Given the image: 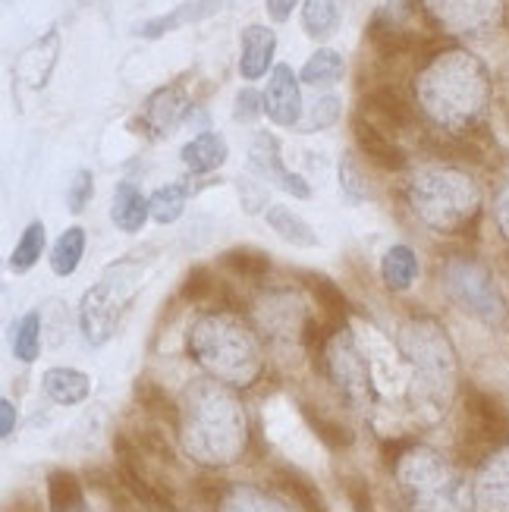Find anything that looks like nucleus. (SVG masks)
<instances>
[{"mask_svg": "<svg viewBox=\"0 0 509 512\" xmlns=\"http://www.w3.org/2000/svg\"><path fill=\"white\" fill-rule=\"evenodd\" d=\"M488 98V70L469 51L437 54L418 76V101H422L425 114L450 132L469 129L484 114Z\"/></svg>", "mask_w": 509, "mask_h": 512, "instance_id": "f257e3e1", "label": "nucleus"}, {"mask_svg": "<svg viewBox=\"0 0 509 512\" xmlns=\"http://www.w3.org/2000/svg\"><path fill=\"white\" fill-rule=\"evenodd\" d=\"M186 450L205 465H230L246 450V415L236 396L214 381H195L186 390L180 421Z\"/></svg>", "mask_w": 509, "mask_h": 512, "instance_id": "f03ea898", "label": "nucleus"}, {"mask_svg": "<svg viewBox=\"0 0 509 512\" xmlns=\"http://www.w3.org/2000/svg\"><path fill=\"white\" fill-rule=\"evenodd\" d=\"M189 352L214 377L239 387L252 384L261 368V349L255 333L230 315L198 318L189 330Z\"/></svg>", "mask_w": 509, "mask_h": 512, "instance_id": "7ed1b4c3", "label": "nucleus"}, {"mask_svg": "<svg viewBox=\"0 0 509 512\" xmlns=\"http://www.w3.org/2000/svg\"><path fill=\"white\" fill-rule=\"evenodd\" d=\"M409 202L428 227L459 233L478 217L481 192L469 173L453 167H431L412 176Z\"/></svg>", "mask_w": 509, "mask_h": 512, "instance_id": "20e7f679", "label": "nucleus"}, {"mask_svg": "<svg viewBox=\"0 0 509 512\" xmlns=\"http://www.w3.org/2000/svg\"><path fill=\"white\" fill-rule=\"evenodd\" d=\"M400 346L415 371V393L431 409H444L456 384V352L447 330L431 318H412L400 330Z\"/></svg>", "mask_w": 509, "mask_h": 512, "instance_id": "39448f33", "label": "nucleus"}, {"mask_svg": "<svg viewBox=\"0 0 509 512\" xmlns=\"http://www.w3.org/2000/svg\"><path fill=\"white\" fill-rule=\"evenodd\" d=\"M400 487L415 512H469L472 494L450 465L431 450H409L400 459Z\"/></svg>", "mask_w": 509, "mask_h": 512, "instance_id": "423d86ee", "label": "nucleus"}, {"mask_svg": "<svg viewBox=\"0 0 509 512\" xmlns=\"http://www.w3.org/2000/svg\"><path fill=\"white\" fill-rule=\"evenodd\" d=\"M142 274H145L142 267L129 261L110 264V271L85 293L82 308H79V327H82V337L92 346L107 343L117 333L123 311L136 299Z\"/></svg>", "mask_w": 509, "mask_h": 512, "instance_id": "0eeeda50", "label": "nucleus"}, {"mask_svg": "<svg viewBox=\"0 0 509 512\" xmlns=\"http://www.w3.org/2000/svg\"><path fill=\"white\" fill-rule=\"evenodd\" d=\"M509 443V412L494 396L469 390L466 396V421L459 431V456L462 462L478 465L488 462Z\"/></svg>", "mask_w": 509, "mask_h": 512, "instance_id": "6e6552de", "label": "nucleus"}, {"mask_svg": "<svg viewBox=\"0 0 509 512\" xmlns=\"http://www.w3.org/2000/svg\"><path fill=\"white\" fill-rule=\"evenodd\" d=\"M444 286L447 293L484 324L500 327L506 321V302L500 296V286L488 274V267L469 261V258H453L444 267Z\"/></svg>", "mask_w": 509, "mask_h": 512, "instance_id": "1a4fd4ad", "label": "nucleus"}, {"mask_svg": "<svg viewBox=\"0 0 509 512\" xmlns=\"http://www.w3.org/2000/svg\"><path fill=\"white\" fill-rule=\"evenodd\" d=\"M327 374L337 384V390L349 399V403H365L368 399V365L362 352L352 340L349 330H337L330 343L324 346Z\"/></svg>", "mask_w": 509, "mask_h": 512, "instance_id": "9d476101", "label": "nucleus"}, {"mask_svg": "<svg viewBox=\"0 0 509 512\" xmlns=\"http://www.w3.org/2000/svg\"><path fill=\"white\" fill-rule=\"evenodd\" d=\"M428 13L453 35H484L503 16V0H425Z\"/></svg>", "mask_w": 509, "mask_h": 512, "instance_id": "9b49d317", "label": "nucleus"}, {"mask_svg": "<svg viewBox=\"0 0 509 512\" xmlns=\"http://www.w3.org/2000/svg\"><path fill=\"white\" fill-rule=\"evenodd\" d=\"M249 164H252V170L261 176V180H268V183L280 186L283 192H290V195H296V198H312V186H308L299 173H290V170L283 167L280 142L271 136V132H258V136L252 139Z\"/></svg>", "mask_w": 509, "mask_h": 512, "instance_id": "f8f14e48", "label": "nucleus"}, {"mask_svg": "<svg viewBox=\"0 0 509 512\" xmlns=\"http://www.w3.org/2000/svg\"><path fill=\"white\" fill-rule=\"evenodd\" d=\"M264 110L277 126H299L302 120V95H299V79L286 63L274 66V73L264 88Z\"/></svg>", "mask_w": 509, "mask_h": 512, "instance_id": "ddd939ff", "label": "nucleus"}, {"mask_svg": "<svg viewBox=\"0 0 509 512\" xmlns=\"http://www.w3.org/2000/svg\"><path fill=\"white\" fill-rule=\"evenodd\" d=\"M186 114H189V95L180 85H164L154 95H148L142 123L154 139H161V136H170V132L186 120Z\"/></svg>", "mask_w": 509, "mask_h": 512, "instance_id": "4468645a", "label": "nucleus"}, {"mask_svg": "<svg viewBox=\"0 0 509 512\" xmlns=\"http://www.w3.org/2000/svg\"><path fill=\"white\" fill-rule=\"evenodd\" d=\"M57 54H60V32L51 29L44 38H38L35 44H29L13 63V76L26 85V88H44L57 66Z\"/></svg>", "mask_w": 509, "mask_h": 512, "instance_id": "2eb2a0df", "label": "nucleus"}, {"mask_svg": "<svg viewBox=\"0 0 509 512\" xmlns=\"http://www.w3.org/2000/svg\"><path fill=\"white\" fill-rule=\"evenodd\" d=\"M352 136H356L359 151L365 154V158L374 167H381V170H403L406 167V151L396 145L393 139H387L371 120L352 117Z\"/></svg>", "mask_w": 509, "mask_h": 512, "instance_id": "dca6fc26", "label": "nucleus"}, {"mask_svg": "<svg viewBox=\"0 0 509 512\" xmlns=\"http://www.w3.org/2000/svg\"><path fill=\"white\" fill-rule=\"evenodd\" d=\"M478 503L484 512H509V443L484 465L478 481Z\"/></svg>", "mask_w": 509, "mask_h": 512, "instance_id": "f3484780", "label": "nucleus"}, {"mask_svg": "<svg viewBox=\"0 0 509 512\" xmlns=\"http://www.w3.org/2000/svg\"><path fill=\"white\" fill-rule=\"evenodd\" d=\"M217 10H220V0H186V4H180L176 10H170L164 16H154V19L142 22V26H136V35H142V38H161L167 32H176V29H183V26H192V22L208 19Z\"/></svg>", "mask_w": 509, "mask_h": 512, "instance_id": "a211bd4d", "label": "nucleus"}, {"mask_svg": "<svg viewBox=\"0 0 509 512\" xmlns=\"http://www.w3.org/2000/svg\"><path fill=\"white\" fill-rule=\"evenodd\" d=\"M277 51V35L268 26H249L242 29V54H239V73L246 79H261Z\"/></svg>", "mask_w": 509, "mask_h": 512, "instance_id": "6ab92c4d", "label": "nucleus"}, {"mask_svg": "<svg viewBox=\"0 0 509 512\" xmlns=\"http://www.w3.org/2000/svg\"><path fill=\"white\" fill-rule=\"evenodd\" d=\"M151 217V202H145V195L132 186L120 183L114 189V202H110V220L123 233H139Z\"/></svg>", "mask_w": 509, "mask_h": 512, "instance_id": "aec40b11", "label": "nucleus"}, {"mask_svg": "<svg viewBox=\"0 0 509 512\" xmlns=\"http://www.w3.org/2000/svg\"><path fill=\"white\" fill-rule=\"evenodd\" d=\"M365 104L374 117H381L393 129H409L415 123V110L396 85H374L365 98Z\"/></svg>", "mask_w": 509, "mask_h": 512, "instance_id": "412c9836", "label": "nucleus"}, {"mask_svg": "<svg viewBox=\"0 0 509 512\" xmlns=\"http://www.w3.org/2000/svg\"><path fill=\"white\" fill-rule=\"evenodd\" d=\"M258 324L274 333V337H286V333H293V327H302L308 324V318L302 315V305L299 299L293 296H271L258 305Z\"/></svg>", "mask_w": 509, "mask_h": 512, "instance_id": "4be33fe9", "label": "nucleus"}, {"mask_svg": "<svg viewBox=\"0 0 509 512\" xmlns=\"http://www.w3.org/2000/svg\"><path fill=\"white\" fill-rule=\"evenodd\" d=\"M41 387H44V393H48V399H54V403H60V406H79L82 399L92 393V381H88V374H82L76 368L44 371Z\"/></svg>", "mask_w": 509, "mask_h": 512, "instance_id": "5701e85b", "label": "nucleus"}, {"mask_svg": "<svg viewBox=\"0 0 509 512\" xmlns=\"http://www.w3.org/2000/svg\"><path fill=\"white\" fill-rule=\"evenodd\" d=\"M227 154H230V148H227L224 136H217V132H202V136H195L192 142L183 145L180 158L192 173H211L217 167H224Z\"/></svg>", "mask_w": 509, "mask_h": 512, "instance_id": "b1692460", "label": "nucleus"}, {"mask_svg": "<svg viewBox=\"0 0 509 512\" xmlns=\"http://www.w3.org/2000/svg\"><path fill=\"white\" fill-rule=\"evenodd\" d=\"M264 220L271 224V230L286 239V242H293V246L299 249H312L318 246V233L308 227V220L299 217L296 211H290L286 205H271V208H264Z\"/></svg>", "mask_w": 509, "mask_h": 512, "instance_id": "393cba45", "label": "nucleus"}, {"mask_svg": "<svg viewBox=\"0 0 509 512\" xmlns=\"http://www.w3.org/2000/svg\"><path fill=\"white\" fill-rule=\"evenodd\" d=\"M274 478H277L280 491L290 497L293 503L302 506V512H327V503H324L321 491L302 472H296V469H277Z\"/></svg>", "mask_w": 509, "mask_h": 512, "instance_id": "a878e982", "label": "nucleus"}, {"mask_svg": "<svg viewBox=\"0 0 509 512\" xmlns=\"http://www.w3.org/2000/svg\"><path fill=\"white\" fill-rule=\"evenodd\" d=\"M381 274H384V283L396 293H403L409 289L418 277V258L409 246H393L387 249L384 261H381Z\"/></svg>", "mask_w": 509, "mask_h": 512, "instance_id": "bb28decb", "label": "nucleus"}, {"mask_svg": "<svg viewBox=\"0 0 509 512\" xmlns=\"http://www.w3.org/2000/svg\"><path fill=\"white\" fill-rule=\"evenodd\" d=\"M85 255V230L82 227H70V230H63L60 239L54 242V249H51V271L57 277H70L76 274V267Z\"/></svg>", "mask_w": 509, "mask_h": 512, "instance_id": "cd10ccee", "label": "nucleus"}, {"mask_svg": "<svg viewBox=\"0 0 509 512\" xmlns=\"http://www.w3.org/2000/svg\"><path fill=\"white\" fill-rule=\"evenodd\" d=\"M346 73V63L337 51L321 48L308 57V63L302 66V82L305 85H315V88H327V85H337Z\"/></svg>", "mask_w": 509, "mask_h": 512, "instance_id": "c85d7f7f", "label": "nucleus"}, {"mask_svg": "<svg viewBox=\"0 0 509 512\" xmlns=\"http://www.w3.org/2000/svg\"><path fill=\"white\" fill-rule=\"evenodd\" d=\"M44 242H48V233H44V224L35 220L26 230H22L16 249L10 255V271L13 274H29L32 267L41 261V252H44Z\"/></svg>", "mask_w": 509, "mask_h": 512, "instance_id": "c756f323", "label": "nucleus"}, {"mask_svg": "<svg viewBox=\"0 0 509 512\" xmlns=\"http://www.w3.org/2000/svg\"><path fill=\"white\" fill-rule=\"evenodd\" d=\"M340 26V7L337 0H305L302 7V29L312 38H330Z\"/></svg>", "mask_w": 509, "mask_h": 512, "instance_id": "7c9ffc66", "label": "nucleus"}, {"mask_svg": "<svg viewBox=\"0 0 509 512\" xmlns=\"http://www.w3.org/2000/svg\"><path fill=\"white\" fill-rule=\"evenodd\" d=\"M302 415L308 421V428L318 434V440L324 443L327 450H346V447H352V431L343 425V421L330 418V415H324V412H318L312 406H302Z\"/></svg>", "mask_w": 509, "mask_h": 512, "instance_id": "2f4dec72", "label": "nucleus"}, {"mask_svg": "<svg viewBox=\"0 0 509 512\" xmlns=\"http://www.w3.org/2000/svg\"><path fill=\"white\" fill-rule=\"evenodd\" d=\"M48 500L54 512H85L82 484L73 472H54L48 478Z\"/></svg>", "mask_w": 509, "mask_h": 512, "instance_id": "473e14b6", "label": "nucleus"}, {"mask_svg": "<svg viewBox=\"0 0 509 512\" xmlns=\"http://www.w3.org/2000/svg\"><path fill=\"white\" fill-rule=\"evenodd\" d=\"M302 280L308 286V293L315 296V302L324 308V315H330V318H346L349 302H346L343 289L334 280L324 277V274H302Z\"/></svg>", "mask_w": 509, "mask_h": 512, "instance_id": "72a5a7b5", "label": "nucleus"}, {"mask_svg": "<svg viewBox=\"0 0 509 512\" xmlns=\"http://www.w3.org/2000/svg\"><path fill=\"white\" fill-rule=\"evenodd\" d=\"M186 198H189L186 183L161 186L158 192L151 195V217L158 220V224H176V220H180L183 211H186Z\"/></svg>", "mask_w": 509, "mask_h": 512, "instance_id": "f704fd0d", "label": "nucleus"}, {"mask_svg": "<svg viewBox=\"0 0 509 512\" xmlns=\"http://www.w3.org/2000/svg\"><path fill=\"white\" fill-rule=\"evenodd\" d=\"M136 399H139V406L151 415V418H158V421H167V425H173V428H180V421H183V415H180V409L173 406V399L158 387V384H151V381H142L139 387H136Z\"/></svg>", "mask_w": 509, "mask_h": 512, "instance_id": "c9c22d12", "label": "nucleus"}, {"mask_svg": "<svg viewBox=\"0 0 509 512\" xmlns=\"http://www.w3.org/2000/svg\"><path fill=\"white\" fill-rule=\"evenodd\" d=\"M38 352H41V315L38 311H26L13 330V355L29 365L38 359Z\"/></svg>", "mask_w": 509, "mask_h": 512, "instance_id": "e433bc0d", "label": "nucleus"}, {"mask_svg": "<svg viewBox=\"0 0 509 512\" xmlns=\"http://www.w3.org/2000/svg\"><path fill=\"white\" fill-rule=\"evenodd\" d=\"M220 267H227L230 274H239V277H261V274L271 271V258L258 249L236 246V249L220 255Z\"/></svg>", "mask_w": 509, "mask_h": 512, "instance_id": "4c0bfd02", "label": "nucleus"}, {"mask_svg": "<svg viewBox=\"0 0 509 512\" xmlns=\"http://www.w3.org/2000/svg\"><path fill=\"white\" fill-rule=\"evenodd\" d=\"M220 512H286L280 503L264 497L255 487H233V491L220 500Z\"/></svg>", "mask_w": 509, "mask_h": 512, "instance_id": "58836bf2", "label": "nucleus"}, {"mask_svg": "<svg viewBox=\"0 0 509 512\" xmlns=\"http://www.w3.org/2000/svg\"><path fill=\"white\" fill-rule=\"evenodd\" d=\"M337 120H340V101L334 95H324L305 110V120H299V129L302 132H318V129L334 126Z\"/></svg>", "mask_w": 509, "mask_h": 512, "instance_id": "ea45409f", "label": "nucleus"}, {"mask_svg": "<svg viewBox=\"0 0 509 512\" xmlns=\"http://www.w3.org/2000/svg\"><path fill=\"white\" fill-rule=\"evenodd\" d=\"M214 289H217V280L211 274V267L195 264V267H189V274H186V280L180 286V293H183L186 302H202V299H208L214 293Z\"/></svg>", "mask_w": 509, "mask_h": 512, "instance_id": "a19ab883", "label": "nucleus"}, {"mask_svg": "<svg viewBox=\"0 0 509 512\" xmlns=\"http://www.w3.org/2000/svg\"><path fill=\"white\" fill-rule=\"evenodd\" d=\"M340 192H343V198L349 205H362L368 198V186H365L362 173H359V167L352 158L340 161Z\"/></svg>", "mask_w": 509, "mask_h": 512, "instance_id": "79ce46f5", "label": "nucleus"}, {"mask_svg": "<svg viewBox=\"0 0 509 512\" xmlns=\"http://www.w3.org/2000/svg\"><path fill=\"white\" fill-rule=\"evenodd\" d=\"M92 192H95L92 173H88V170H79V173L73 176L70 189H66V205H70V211H73V214H79L88 202H92Z\"/></svg>", "mask_w": 509, "mask_h": 512, "instance_id": "37998d69", "label": "nucleus"}, {"mask_svg": "<svg viewBox=\"0 0 509 512\" xmlns=\"http://www.w3.org/2000/svg\"><path fill=\"white\" fill-rule=\"evenodd\" d=\"M261 110H264V98L255 92V88H242V92L236 95V104H233V120L252 123L261 117Z\"/></svg>", "mask_w": 509, "mask_h": 512, "instance_id": "c03bdc74", "label": "nucleus"}, {"mask_svg": "<svg viewBox=\"0 0 509 512\" xmlns=\"http://www.w3.org/2000/svg\"><path fill=\"white\" fill-rule=\"evenodd\" d=\"M346 494H349L352 506H356V512H368V509H371L368 481H362V478H349V481H346Z\"/></svg>", "mask_w": 509, "mask_h": 512, "instance_id": "a18cd8bd", "label": "nucleus"}, {"mask_svg": "<svg viewBox=\"0 0 509 512\" xmlns=\"http://www.w3.org/2000/svg\"><path fill=\"white\" fill-rule=\"evenodd\" d=\"M239 198H242V205H246V211H261L264 208V189L255 186L252 180H239Z\"/></svg>", "mask_w": 509, "mask_h": 512, "instance_id": "49530a36", "label": "nucleus"}, {"mask_svg": "<svg viewBox=\"0 0 509 512\" xmlns=\"http://www.w3.org/2000/svg\"><path fill=\"white\" fill-rule=\"evenodd\" d=\"M296 4H299V0H264V7H268L271 19H277V22H286V19H290V13H293Z\"/></svg>", "mask_w": 509, "mask_h": 512, "instance_id": "de8ad7c7", "label": "nucleus"}, {"mask_svg": "<svg viewBox=\"0 0 509 512\" xmlns=\"http://www.w3.org/2000/svg\"><path fill=\"white\" fill-rule=\"evenodd\" d=\"M497 227H500V233L509 239V186L503 189L500 202H497Z\"/></svg>", "mask_w": 509, "mask_h": 512, "instance_id": "09e8293b", "label": "nucleus"}, {"mask_svg": "<svg viewBox=\"0 0 509 512\" xmlns=\"http://www.w3.org/2000/svg\"><path fill=\"white\" fill-rule=\"evenodd\" d=\"M0 415H4V428H0V434L10 437L13 428H16V409H13L10 399H4V403H0Z\"/></svg>", "mask_w": 509, "mask_h": 512, "instance_id": "8fccbe9b", "label": "nucleus"}, {"mask_svg": "<svg viewBox=\"0 0 509 512\" xmlns=\"http://www.w3.org/2000/svg\"><path fill=\"white\" fill-rule=\"evenodd\" d=\"M10 512H38V506H35V503H29V500H19Z\"/></svg>", "mask_w": 509, "mask_h": 512, "instance_id": "3c124183", "label": "nucleus"}]
</instances>
